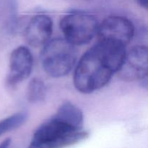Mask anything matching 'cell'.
Instances as JSON below:
<instances>
[{
  "mask_svg": "<svg viewBox=\"0 0 148 148\" xmlns=\"http://www.w3.org/2000/svg\"><path fill=\"white\" fill-rule=\"evenodd\" d=\"M136 1H137V2L138 3V4H140L143 8L147 10V5H148L147 0H136Z\"/></svg>",
  "mask_w": 148,
  "mask_h": 148,
  "instance_id": "cell-13",
  "label": "cell"
},
{
  "mask_svg": "<svg viewBox=\"0 0 148 148\" xmlns=\"http://www.w3.org/2000/svg\"><path fill=\"white\" fill-rule=\"evenodd\" d=\"M12 140L11 138H7L5 140H3L1 143H0V148H7L11 144Z\"/></svg>",
  "mask_w": 148,
  "mask_h": 148,
  "instance_id": "cell-12",
  "label": "cell"
},
{
  "mask_svg": "<svg viewBox=\"0 0 148 148\" xmlns=\"http://www.w3.org/2000/svg\"><path fill=\"white\" fill-rule=\"evenodd\" d=\"M54 116L77 130H82L83 127L84 116L82 111L69 101L64 102L59 106Z\"/></svg>",
  "mask_w": 148,
  "mask_h": 148,
  "instance_id": "cell-9",
  "label": "cell"
},
{
  "mask_svg": "<svg viewBox=\"0 0 148 148\" xmlns=\"http://www.w3.org/2000/svg\"><path fill=\"white\" fill-rule=\"evenodd\" d=\"M53 31V22L46 14H38L30 20L25 29V38L33 47L43 46L49 41Z\"/></svg>",
  "mask_w": 148,
  "mask_h": 148,
  "instance_id": "cell-8",
  "label": "cell"
},
{
  "mask_svg": "<svg viewBox=\"0 0 148 148\" xmlns=\"http://www.w3.org/2000/svg\"><path fill=\"white\" fill-rule=\"evenodd\" d=\"M46 94L45 83L39 78H33L27 88V98L30 103H39L44 100Z\"/></svg>",
  "mask_w": 148,
  "mask_h": 148,
  "instance_id": "cell-11",
  "label": "cell"
},
{
  "mask_svg": "<svg viewBox=\"0 0 148 148\" xmlns=\"http://www.w3.org/2000/svg\"><path fill=\"white\" fill-rule=\"evenodd\" d=\"M33 58L30 51L25 46H19L12 51L10 58L7 82L15 85L27 79L33 69Z\"/></svg>",
  "mask_w": 148,
  "mask_h": 148,
  "instance_id": "cell-7",
  "label": "cell"
},
{
  "mask_svg": "<svg viewBox=\"0 0 148 148\" xmlns=\"http://www.w3.org/2000/svg\"><path fill=\"white\" fill-rule=\"evenodd\" d=\"M126 53V46L100 40L78 62L74 73L75 88L82 93L89 94L103 88L120 69Z\"/></svg>",
  "mask_w": 148,
  "mask_h": 148,
  "instance_id": "cell-1",
  "label": "cell"
},
{
  "mask_svg": "<svg viewBox=\"0 0 148 148\" xmlns=\"http://www.w3.org/2000/svg\"><path fill=\"white\" fill-rule=\"evenodd\" d=\"M27 113L20 111L1 119L0 121V137L6 133L18 129L27 121Z\"/></svg>",
  "mask_w": 148,
  "mask_h": 148,
  "instance_id": "cell-10",
  "label": "cell"
},
{
  "mask_svg": "<svg viewBox=\"0 0 148 148\" xmlns=\"http://www.w3.org/2000/svg\"><path fill=\"white\" fill-rule=\"evenodd\" d=\"M60 28L65 39L74 46L89 43L98 33V23L93 15L74 12L61 20Z\"/></svg>",
  "mask_w": 148,
  "mask_h": 148,
  "instance_id": "cell-4",
  "label": "cell"
},
{
  "mask_svg": "<svg viewBox=\"0 0 148 148\" xmlns=\"http://www.w3.org/2000/svg\"><path fill=\"white\" fill-rule=\"evenodd\" d=\"M119 76L126 81L142 80L147 77L148 50L145 46H135L126 53L119 69Z\"/></svg>",
  "mask_w": 148,
  "mask_h": 148,
  "instance_id": "cell-6",
  "label": "cell"
},
{
  "mask_svg": "<svg viewBox=\"0 0 148 148\" xmlns=\"http://www.w3.org/2000/svg\"><path fill=\"white\" fill-rule=\"evenodd\" d=\"M101 40H108L127 46L134 35V26L129 19L122 16H109L98 29Z\"/></svg>",
  "mask_w": 148,
  "mask_h": 148,
  "instance_id": "cell-5",
  "label": "cell"
},
{
  "mask_svg": "<svg viewBox=\"0 0 148 148\" xmlns=\"http://www.w3.org/2000/svg\"><path fill=\"white\" fill-rule=\"evenodd\" d=\"M77 59L75 46L65 38H55L44 44L40 53L45 72L53 77H62L72 71Z\"/></svg>",
  "mask_w": 148,
  "mask_h": 148,
  "instance_id": "cell-3",
  "label": "cell"
},
{
  "mask_svg": "<svg viewBox=\"0 0 148 148\" xmlns=\"http://www.w3.org/2000/svg\"><path fill=\"white\" fill-rule=\"evenodd\" d=\"M87 132L77 130L53 116L41 124L33 134L30 147H62L88 138Z\"/></svg>",
  "mask_w": 148,
  "mask_h": 148,
  "instance_id": "cell-2",
  "label": "cell"
}]
</instances>
